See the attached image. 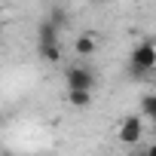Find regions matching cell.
Instances as JSON below:
<instances>
[{"label":"cell","mask_w":156,"mask_h":156,"mask_svg":"<svg viewBox=\"0 0 156 156\" xmlns=\"http://www.w3.org/2000/svg\"><path fill=\"white\" fill-rule=\"evenodd\" d=\"M58 22H61V12L55 9L52 19L40 22V28H37V52L49 64H58L61 61V25Z\"/></svg>","instance_id":"1"},{"label":"cell","mask_w":156,"mask_h":156,"mask_svg":"<svg viewBox=\"0 0 156 156\" xmlns=\"http://www.w3.org/2000/svg\"><path fill=\"white\" fill-rule=\"evenodd\" d=\"M64 83H67V92H92L95 89V70L83 67V64H73L64 70Z\"/></svg>","instance_id":"2"},{"label":"cell","mask_w":156,"mask_h":156,"mask_svg":"<svg viewBox=\"0 0 156 156\" xmlns=\"http://www.w3.org/2000/svg\"><path fill=\"white\" fill-rule=\"evenodd\" d=\"M132 67L144 76L156 67V43L153 40H141L135 49H132Z\"/></svg>","instance_id":"3"},{"label":"cell","mask_w":156,"mask_h":156,"mask_svg":"<svg viewBox=\"0 0 156 156\" xmlns=\"http://www.w3.org/2000/svg\"><path fill=\"white\" fill-rule=\"evenodd\" d=\"M116 141L126 144V147H138V144L144 141V122H141L138 116L119 119V126H116Z\"/></svg>","instance_id":"4"},{"label":"cell","mask_w":156,"mask_h":156,"mask_svg":"<svg viewBox=\"0 0 156 156\" xmlns=\"http://www.w3.org/2000/svg\"><path fill=\"white\" fill-rule=\"evenodd\" d=\"M73 52L80 55V58H89V55H95V52H98V37H95V34H89V31L76 34V40H73Z\"/></svg>","instance_id":"5"},{"label":"cell","mask_w":156,"mask_h":156,"mask_svg":"<svg viewBox=\"0 0 156 156\" xmlns=\"http://www.w3.org/2000/svg\"><path fill=\"white\" fill-rule=\"evenodd\" d=\"M138 119H141L144 126L156 119V95H150V92L141 95V116H138Z\"/></svg>","instance_id":"6"},{"label":"cell","mask_w":156,"mask_h":156,"mask_svg":"<svg viewBox=\"0 0 156 156\" xmlns=\"http://www.w3.org/2000/svg\"><path fill=\"white\" fill-rule=\"evenodd\" d=\"M67 104L70 107H89L92 104V92H67Z\"/></svg>","instance_id":"7"},{"label":"cell","mask_w":156,"mask_h":156,"mask_svg":"<svg viewBox=\"0 0 156 156\" xmlns=\"http://www.w3.org/2000/svg\"><path fill=\"white\" fill-rule=\"evenodd\" d=\"M0 16H3V6H0Z\"/></svg>","instance_id":"8"}]
</instances>
